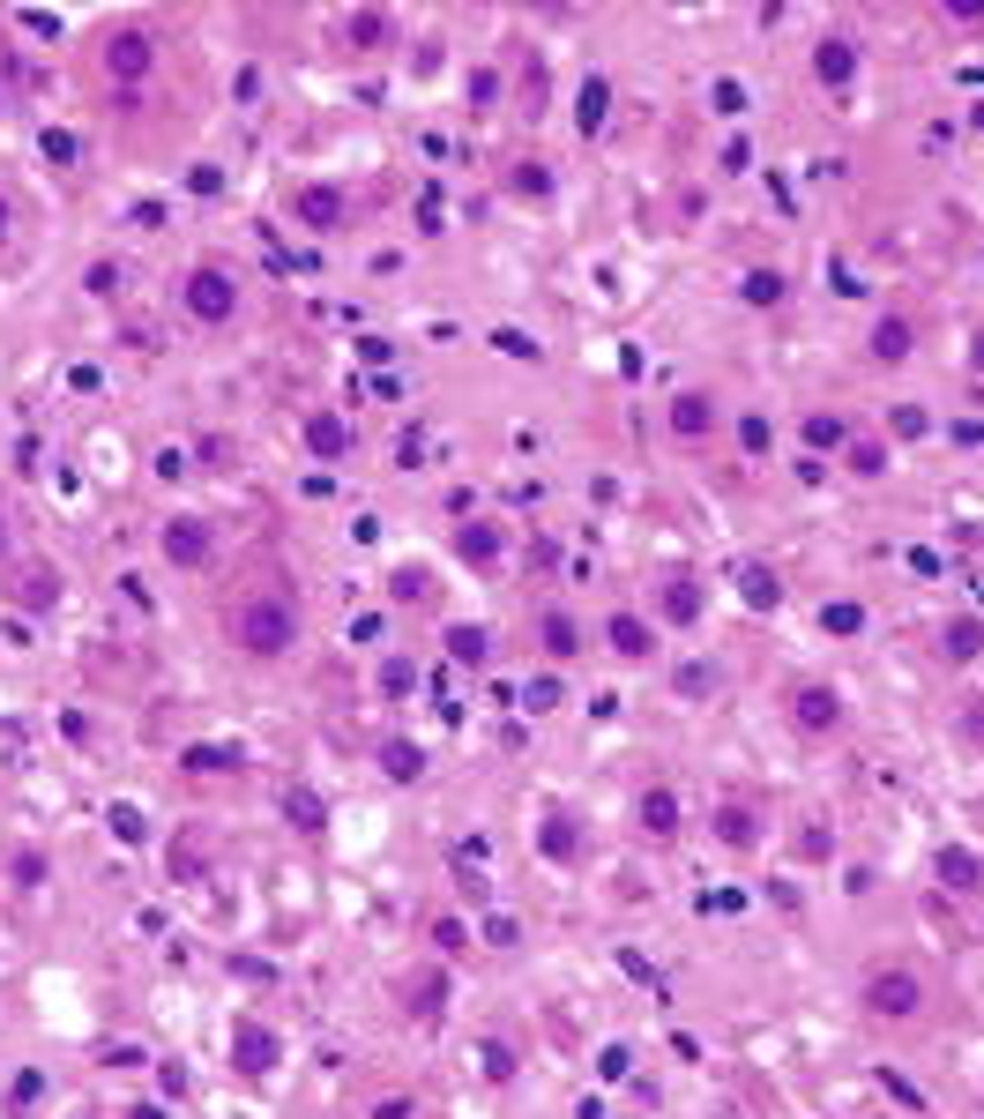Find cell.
<instances>
[{
    "label": "cell",
    "instance_id": "1",
    "mask_svg": "<svg viewBox=\"0 0 984 1119\" xmlns=\"http://www.w3.org/2000/svg\"><path fill=\"white\" fill-rule=\"evenodd\" d=\"M224 635H232V649L239 657H284V649L306 635V612H298V590L284 582L276 568H246V582L232 590V605H224Z\"/></svg>",
    "mask_w": 984,
    "mask_h": 1119
},
{
    "label": "cell",
    "instance_id": "2",
    "mask_svg": "<svg viewBox=\"0 0 984 1119\" xmlns=\"http://www.w3.org/2000/svg\"><path fill=\"white\" fill-rule=\"evenodd\" d=\"M179 314H187L195 328H224L232 314H239V276L224 269V262L179 269Z\"/></svg>",
    "mask_w": 984,
    "mask_h": 1119
},
{
    "label": "cell",
    "instance_id": "3",
    "mask_svg": "<svg viewBox=\"0 0 984 1119\" xmlns=\"http://www.w3.org/2000/svg\"><path fill=\"white\" fill-rule=\"evenodd\" d=\"M157 546H165V560H173L179 575L209 568V552H217V538H209V522L201 516H165V530H157Z\"/></svg>",
    "mask_w": 984,
    "mask_h": 1119
},
{
    "label": "cell",
    "instance_id": "4",
    "mask_svg": "<svg viewBox=\"0 0 984 1119\" xmlns=\"http://www.w3.org/2000/svg\"><path fill=\"white\" fill-rule=\"evenodd\" d=\"M865 1008L887 1015V1022H911L917 1008H925V985H917L911 970H873V978H865Z\"/></svg>",
    "mask_w": 984,
    "mask_h": 1119
},
{
    "label": "cell",
    "instance_id": "5",
    "mask_svg": "<svg viewBox=\"0 0 984 1119\" xmlns=\"http://www.w3.org/2000/svg\"><path fill=\"white\" fill-rule=\"evenodd\" d=\"M790 717L806 724V732H836V724H843L836 687H798V695H790Z\"/></svg>",
    "mask_w": 984,
    "mask_h": 1119
},
{
    "label": "cell",
    "instance_id": "6",
    "mask_svg": "<svg viewBox=\"0 0 984 1119\" xmlns=\"http://www.w3.org/2000/svg\"><path fill=\"white\" fill-rule=\"evenodd\" d=\"M149 60H157V52H149V30H112V46H105V68L120 75V82H127V75H149Z\"/></svg>",
    "mask_w": 984,
    "mask_h": 1119
},
{
    "label": "cell",
    "instance_id": "7",
    "mask_svg": "<svg viewBox=\"0 0 984 1119\" xmlns=\"http://www.w3.org/2000/svg\"><path fill=\"white\" fill-rule=\"evenodd\" d=\"M634 821L649 828V836H671V828H679V792L649 784V792H641V806H634Z\"/></svg>",
    "mask_w": 984,
    "mask_h": 1119
},
{
    "label": "cell",
    "instance_id": "8",
    "mask_svg": "<svg viewBox=\"0 0 984 1119\" xmlns=\"http://www.w3.org/2000/svg\"><path fill=\"white\" fill-rule=\"evenodd\" d=\"M306 448H314L321 463H336V455L351 448V425L336 419V411H314V419H306Z\"/></svg>",
    "mask_w": 984,
    "mask_h": 1119
},
{
    "label": "cell",
    "instance_id": "9",
    "mask_svg": "<svg viewBox=\"0 0 984 1119\" xmlns=\"http://www.w3.org/2000/svg\"><path fill=\"white\" fill-rule=\"evenodd\" d=\"M604 635H612V649H619V657H649V649H657L649 620H634V612H612V627H604Z\"/></svg>",
    "mask_w": 984,
    "mask_h": 1119
},
{
    "label": "cell",
    "instance_id": "10",
    "mask_svg": "<svg viewBox=\"0 0 984 1119\" xmlns=\"http://www.w3.org/2000/svg\"><path fill=\"white\" fill-rule=\"evenodd\" d=\"M911 344H917V328H911V322H880V328H873V359H880V366L911 359Z\"/></svg>",
    "mask_w": 984,
    "mask_h": 1119
},
{
    "label": "cell",
    "instance_id": "11",
    "mask_svg": "<svg viewBox=\"0 0 984 1119\" xmlns=\"http://www.w3.org/2000/svg\"><path fill=\"white\" fill-rule=\"evenodd\" d=\"M939 873H947V889H970V895L984 889V858H970V851H955V844L939 851Z\"/></svg>",
    "mask_w": 984,
    "mask_h": 1119
},
{
    "label": "cell",
    "instance_id": "12",
    "mask_svg": "<svg viewBox=\"0 0 984 1119\" xmlns=\"http://www.w3.org/2000/svg\"><path fill=\"white\" fill-rule=\"evenodd\" d=\"M716 836H724V844H738V851H746V844H754V836H761V828H754V806H731V798H724V806H716Z\"/></svg>",
    "mask_w": 984,
    "mask_h": 1119
},
{
    "label": "cell",
    "instance_id": "13",
    "mask_svg": "<svg viewBox=\"0 0 984 1119\" xmlns=\"http://www.w3.org/2000/svg\"><path fill=\"white\" fill-rule=\"evenodd\" d=\"M657 605H665V620L693 627V612H701V590H693L687 575H679V582H665V590H657Z\"/></svg>",
    "mask_w": 984,
    "mask_h": 1119
},
{
    "label": "cell",
    "instance_id": "14",
    "mask_svg": "<svg viewBox=\"0 0 984 1119\" xmlns=\"http://www.w3.org/2000/svg\"><path fill=\"white\" fill-rule=\"evenodd\" d=\"M239 1068L246 1074H269L276 1068V1038H269V1030H239Z\"/></svg>",
    "mask_w": 984,
    "mask_h": 1119
},
{
    "label": "cell",
    "instance_id": "15",
    "mask_svg": "<svg viewBox=\"0 0 984 1119\" xmlns=\"http://www.w3.org/2000/svg\"><path fill=\"white\" fill-rule=\"evenodd\" d=\"M671 433H687V441H693V433H709V396H679V403H671Z\"/></svg>",
    "mask_w": 984,
    "mask_h": 1119
},
{
    "label": "cell",
    "instance_id": "16",
    "mask_svg": "<svg viewBox=\"0 0 984 1119\" xmlns=\"http://www.w3.org/2000/svg\"><path fill=\"white\" fill-rule=\"evenodd\" d=\"M544 649H552V657H574V649H582V635H574L567 612H544Z\"/></svg>",
    "mask_w": 984,
    "mask_h": 1119
},
{
    "label": "cell",
    "instance_id": "17",
    "mask_svg": "<svg viewBox=\"0 0 984 1119\" xmlns=\"http://www.w3.org/2000/svg\"><path fill=\"white\" fill-rule=\"evenodd\" d=\"M381 762H388L395 784H411V776H419V746H411V739H388V746H381Z\"/></svg>",
    "mask_w": 984,
    "mask_h": 1119
},
{
    "label": "cell",
    "instance_id": "18",
    "mask_svg": "<svg viewBox=\"0 0 984 1119\" xmlns=\"http://www.w3.org/2000/svg\"><path fill=\"white\" fill-rule=\"evenodd\" d=\"M813 68H820V82H843V75H850V52H843V38H820V60H813Z\"/></svg>",
    "mask_w": 984,
    "mask_h": 1119
},
{
    "label": "cell",
    "instance_id": "19",
    "mask_svg": "<svg viewBox=\"0 0 984 1119\" xmlns=\"http://www.w3.org/2000/svg\"><path fill=\"white\" fill-rule=\"evenodd\" d=\"M746 298H754V306H776V298H784V276H776V269H754V276H746Z\"/></svg>",
    "mask_w": 984,
    "mask_h": 1119
},
{
    "label": "cell",
    "instance_id": "20",
    "mask_svg": "<svg viewBox=\"0 0 984 1119\" xmlns=\"http://www.w3.org/2000/svg\"><path fill=\"white\" fill-rule=\"evenodd\" d=\"M351 38H358V46H381V38H388V16H366V8H358V16H351Z\"/></svg>",
    "mask_w": 984,
    "mask_h": 1119
},
{
    "label": "cell",
    "instance_id": "21",
    "mask_svg": "<svg viewBox=\"0 0 984 1119\" xmlns=\"http://www.w3.org/2000/svg\"><path fill=\"white\" fill-rule=\"evenodd\" d=\"M82 292H98V298H112V292H120V262H98V269L82 276Z\"/></svg>",
    "mask_w": 984,
    "mask_h": 1119
},
{
    "label": "cell",
    "instance_id": "22",
    "mask_svg": "<svg viewBox=\"0 0 984 1119\" xmlns=\"http://www.w3.org/2000/svg\"><path fill=\"white\" fill-rule=\"evenodd\" d=\"M46 851H16V881H23V889H38V881H46Z\"/></svg>",
    "mask_w": 984,
    "mask_h": 1119
},
{
    "label": "cell",
    "instance_id": "23",
    "mask_svg": "<svg viewBox=\"0 0 984 1119\" xmlns=\"http://www.w3.org/2000/svg\"><path fill=\"white\" fill-rule=\"evenodd\" d=\"M284 806H292V821H298V828H321V798L292 792V798H284Z\"/></svg>",
    "mask_w": 984,
    "mask_h": 1119
},
{
    "label": "cell",
    "instance_id": "24",
    "mask_svg": "<svg viewBox=\"0 0 984 1119\" xmlns=\"http://www.w3.org/2000/svg\"><path fill=\"white\" fill-rule=\"evenodd\" d=\"M112 836H127V844H142V814H135V806H112Z\"/></svg>",
    "mask_w": 984,
    "mask_h": 1119
},
{
    "label": "cell",
    "instance_id": "25",
    "mask_svg": "<svg viewBox=\"0 0 984 1119\" xmlns=\"http://www.w3.org/2000/svg\"><path fill=\"white\" fill-rule=\"evenodd\" d=\"M298 209H306V217H321V224H328V217H336V195H328V187H321V195H314V187H306V195H298Z\"/></svg>",
    "mask_w": 984,
    "mask_h": 1119
},
{
    "label": "cell",
    "instance_id": "26",
    "mask_svg": "<svg viewBox=\"0 0 984 1119\" xmlns=\"http://www.w3.org/2000/svg\"><path fill=\"white\" fill-rule=\"evenodd\" d=\"M463 552H470V560H492V552H500V530H492V538H485V530H463Z\"/></svg>",
    "mask_w": 984,
    "mask_h": 1119
},
{
    "label": "cell",
    "instance_id": "27",
    "mask_svg": "<svg viewBox=\"0 0 984 1119\" xmlns=\"http://www.w3.org/2000/svg\"><path fill=\"white\" fill-rule=\"evenodd\" d=\"M746 597H754V605H776V590H768V568H746Z\"/></svg>",
    "mask_w": 984,
    "mask_h": 1119
},
{
    "label": "cell",
    "instance_id": "28",
    "mask_svg": "<svg viewBox=\"0 0 984 1119\" xmlns=\"http://www.w3.org/2000/svg\"><path fill=\"white\" fill-rule=\"evenodd\" d=\"M597 112H604V82H590V90H582V127H597Z\"/></svg>",
    "mask_w": 984,
    "mask_h": 1119
},
{
    "label": "cell",
    "instance_id": "29",
    "mask_svg": "<svg viewBox=\"0 0 984 1119\" xmlns=\"http://www.w3.org/2000/svg\"><path fill=\"white\" fill-rule=\"evenodd\" d=\"M8 224H16V209H8V195H0V232H8Z\"/></svg>",
    "mask_w": 984,
    "mask_h": 1119
},
{
    "label": "cell",
    "instance_id": "30",
    "mask_svg": "<svg viewBox=\"0 0 984 1119\" xmlns=\"http://www.w3.org/2000/svg\"><path fill=\"white\" fill-rule=\"evenodd\" d=\"M127 1119H165V1112H157V1105H142V1112H127Z\"/></svg>",
    "mask_w": 984,
    "mask_h": 1119
},
{
    "label": "cell",
    "instance_id": "31",
    "mask_svg": "<svg viewBox=\"0 0 984 1119\" xmlns=\"http://www.w3.org/2000/svg\"><path fill=\"white\" fill-rule=\"evenodd\" d=\"M977 366H984V336H977Z\"/></svg>",
    "mask_w": 984,
    "mask_h": 1119
}]
</instances>
